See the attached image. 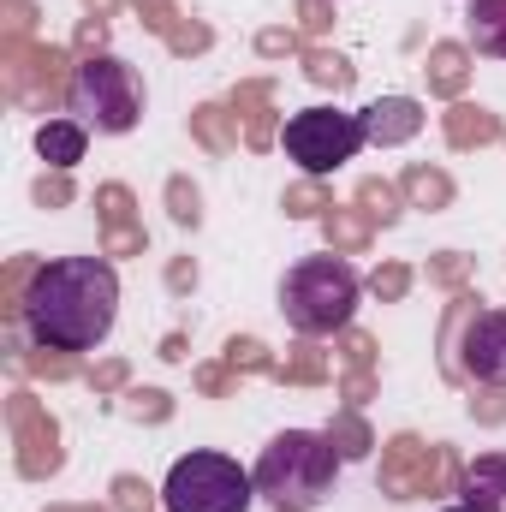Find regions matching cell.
<instances>
[{"label":"cell","instance_id":"6da1fadb","mask_svg":"<svg viewBox=\"0 0 506 512\" xmlns=\"http://www.w3.org/2000/svg\"><path fill=\"white\" fill-rule=\"evenodd\" d=\"M24 334L42 352H96L114 322H120V274L108 256H54L36 262L24 304H18Z\"/></svg>","mask_w":506,"mask_h":512},{"label":"cell","instance_id":"f546056e","mask_svg":"<svg viewBox=\"0 0 506 512\" xmlns=\"http://www.w3.org/2000/svg\"><path fill=\"white\" fill-rule=\"evenodd\" d=\"M30 197H36V203H42V209H66V203H72V179H66V173H54V179H48V173H42V179H36V191H30Z\"/></svg>","mask_w":506,"mask_h":512},{"label":"cell","instance_id":"d6986e66","mask_svg":"<svg viewBox=\"0 0 506 512\" xmlns=\"http://www.w3.org/2000/svg\"><path fill=\"white\" fill-rule=\"evenodd\" d=\"M280 209H286L292 221H316V215H328V209H334V197H328L316 179H304V185H292V191L280 197Z\"/></svg>","mask_w":506,"mask_h":512},{"label":"cell","instance_id":"e0dca14e","mask_svg":"<svg viewBox=\"0 0 506 512\" xmlns=\"http://www.w3.org/2000/svg\"><path fill=\"white\" fill-rule=\"evenodd\" d=\"M322 227H328L334 251H364V245H370V227H376V221H370L364 209H358V215H352V209H328V215H322Z\"/></svg>","mask_w":506,"mask_h":512},{"label":"cell","instance_id":"d6a6232c","mask_svg":"<svg viewBox=\"0 0 506 512\" xmlns=\"http://www.w3.org/2000/svg\"><path fill=\"white\" fill-rule=\"evenodd\" d=\"M78 48H84V60H90V54H108V24H102V18H84Z\"/></svg>","mask_w":506,"mask_h":512},{"label":"cell","instance_id":"30bf717a","mask_svg":"<svg viewBox=\"0 0 506 512\" xmlns=\"http://www.w3.org/2000/svg\"><path fill=\"white\" fill-rule=\"evenodd\" d=\"M459 495L477 512H506V453H477L459 477Z\"/></svg>","mask_w":506,"mask_h":512},{"label":"cell","instance_id":"9a60e30c","mask_svg":"<svg viewBox=\"0 0 506 512\" xmlns=\"http://www.w3.org/2000/svg\"><path fill=\"white\" fill-rule=\"evenodd\" d=\"M423 72H429V90H435V96H459L465 78H471V48H465V42H435Z\"/></svg>","mask_w":506,"mask_h":512},{"label":"cell","instance_id":"277c9868","mask_svg":"<svg viewBox=\"0 0 506 512\" xmlns=\"http://www.w3.org/2000/svg\"><path fill=\"white\" fill-rule=\"evenodd\" d=\"M143 102H149L143 72H137L131 60H120V54H90V60L72 66V96H66V108H72L90 131H102V137L137 131Z\"/></svg>","mask_w":506,"mask_h":512},{"label":"cell","instance_id":"8fae6325","mask_svg":"<svg viewBox=\"0 0 506 512\" xmlns=\"http://www.w3.org/2000/svg\"><path fill=\"white\" fill-rule=\"evenodd\" d=\"M84 143H90V126L84 120H48V126H36V155L54 173H72L84 161Z\"/></svg>","mask_w":506,"mask_h":512},{"label":"cell","instance_id":"7a4b0ae2","mask_svg":"<svg viewBox=\"0 0 506 512\" xmlns=\"http://www.w3.org/2000/svg\"><path fill=\"white\" fill-rule=\"evenodd\" d=\"M340 465H346V453L334 447L328 429H280L262 447L251 477H256V495L274 512H316L334 495Z\"/></svg>","mask_w":506,"mask_h":512},{"label":"cell","instance_id":"ac0fdd59","mask_svg":"<svg viewBox=\"0 0 506 512\" xmlns=\"http://www.w3.org/2000/svg\"><path fill=\"white\" fill-rule=\"evenodd\" d=\"M304 78H310V84H334V90H346V84H352L358 72H352V60H346V54L310 48V54H304Z\"/></svg>","mask_w":506,"mask_h":512},{"label":"cell","instance_id":"52a82bcc","mask_svg":"<svg viewBox=\"0 0 506 512\" xmlns=\"http://www.w3.org/2000/svg\"><path fill=\"white\" fill-rule=\"evenodd\" d=\"M280 143H286V155L310 173V179H322V173H340L364 143H370V131H364V114H340V108H298L286 131H280Z\"/></svg>","mask_w":506,"mask_h":512},{"label":"cell","instance_id":"ffe728a7","mask_svg":"<svg viewBox=\"0 0 506 512\" xmlns=\"http://www.w3.org/2000/svg\"><path fill=\"white\" fill-rule=\"evenodd\" d=\"M167 215H173L179 227H197V221H203V191H197L191 179H167Z\"/></svg>","mask_w":506,"mask_h":512},{"label":"cell","instance_id":"1f68e13d","mask_svg":"<svg viewBox=\"0 0 506 512\" xmlns=\"http://www.w3.org/2000/svg\"><path fill=\"white\" fill-rule=\"evenodd\" d=\"M471 417H483V423H506V399H501V387L477 393V399H471Z\"/></svg>","mask_w":506,"mask_h":512},{"label":"cell","instance_id":"b9f144b4","mask_svg":"<svg viewBox=\"0 0 506 512\" xmlns=\"http://www.w3.org/2000/svg\"><path fill=\"white\" fill-rule=\"evenodd\" d=\"M84 6H96V18H108V12H114L120 0H84Z\"/></svg>","mask_w":506,"mask_h":512},{"label":"cell","instance_id":"d590c367","mask_svg":"<svg viewBox=\"0 0 506 512\" xmlns=\"http://www.w3.org/2000/svg\"><path fill=\"white\" fill-rule=\"evenodd\" d=\"M167 42H173V54H191V48H209V30H203V24H191V30H173Z\"/></svg>","mask_w":506,"mask_h":512},{"label":"cell","instance_id":"83f0119b","mask_svg":"<svg viewBox=\"0 0 506 512\" xmlns=\"http://www.w3.org/2000/svg\"><path fill=\"white\" fill-rule=\"evenodd\" d=\"M465 280H471V256L441 251L435 262H429V286H465Z\"/></svg>","mask_w":506,"mask_h":512},{"label":"cell","instance_id":"5b68a950","mask_svg":"<svg viewBox=\"0 0 506 512\" xmlns=\"http://www.w3.org/2000/svg\"><path fill=\"white\" fill-rule=\"evenodd\" d=\"M483 298L459 292L441 322V370L447 382L506 387V310H477Z\"/></svg>","mask_w":506,"mask_h":512},{"label":"cell","instance_id":"ee69618b","mask_svg":"<svg viewBox=\"0 0 506 512\" xmlns=\"http://www.w3.org/2000/svg\"><path fill=\"white\" fill-rule=\"evenodd\" d=\"M54 512H96V507H54Z\"/></svg>","mask_w":506,"mask_h":512},{"label":"cell","instance_id":"3957f363","mask_svg":"<svg viewBox=\"0 0 506 512\" xmlns=\"http://www.w3.org/2000/svg\"><path fill=\"white\" fill-rule=\"evenodd\" d=\"M358 298H364V280L352 262L340 256H304L286 268L280 280V316L292 334L304 340H328V334H346L352 316H358Z\"/></svg>","mask_w":506,"mask_h":512},{"label":"cell","instance_id":"603a6c76","mask_svg":"<svg viewBox=\"0 0 506 512\" xmlns=\"http://www.w3.org/2000/svg\"><path fill=\"white\" fill-rule=\"evenodd\" d=\"M274 376H286V382H322V376H328V358L304 340V346H292V358H286Z\"/></svg>","mask_w":506,"mask_h":512},{"label":"cell","instance_id":"2e32d148","mask_svg":"<svg viewBox=\"0 0 506 512\" xmlns=\"http://www.w3.org/2000/svg\"><path fill=\"white\" fill-rule=\"evenodd\" d=\"M358 209H364L376 227H399V215H405V191H399L393 179H364V185H358Z\"/></svg>","mask_w":506,"mask_h":512},{"label":"cell","instance_id":"836d02e7","mask_svg":"<svg viewBox=\"0 0 506 512\" xmlns=\"http://www.w3.org/2000/svg\"><path fill=\"white\" fill-rule=\"evenodd\" d=\"M346 358H352V370H370V364H376V340L346 328Z\"/></svg>","mask_w":506,"mask_h":512},{"label":"cell","instance_id":"d4e9b609","mask_svg":"<svg viewBox=\"0 0 506 512\" xmlns=\"http://www.w3.org/2000/svg\"><path fill=\"white\" fill-rule=\"evenodd\" d=\"M114 507H120V512H149V507H155V489H149L143 477L120 471V477H114Z\"/></svg>","mask_w":506,"mask_h":512},{"label":"cell","instance_id":"4fadbf2b","mask_svg":"<svg viewBox=\"0 0 506 512\" xmlns=\"http://www.w3.org/2000/svg\"><path fill=\"white\" fill-rule=\"evenodd\" d=\"M399 191H405V209H429V215H435V209H447V203L459 197V185H453L441 167H423V161L399 173Z\"/></svg>","mask_w":506,"mask_h":512},{"label":"cell","instance_id":"7bdbcfd3","mask_svg":"<svg viewBox=\"0 0 506 512\" xmlns=\"http://www.w3.org/2000/svg\"><path fill=\"white\" fill-rule=\"evenodd\" d=\"M441 512H477V507H471V501H459V507H441Z\"/></svg>","mask_w":506,"mask_h":512},{"label":"cell","instance_id":"484cf974","mask_svg":"<svg viewBox=\"0 0 506 512\" xmlns=\"http://www.w3.org/2000/svg\"><path fill=\"white\" fill-rule=\"evenodd\" d=\"M96 203H102L108 233H126V227H131V191H126V185H102V191H96Z\"/></svg>","mask_w":506,"mask_h":512},{"label":"cell","instance_id":"60d3db41","mask_svg":"<svg viewBox=\"0 0 506 512\" xmlns=\"http://www.w3.org/2000/svg\"><path fill=\"white\" fill-rule=\"evenodd\" d=\"M161 358H167V364H179V358H185V334H167V346H161Z\"/></svg>","mask_w":506,"mask_h":512},{"label":"cell","instance_id":"74e56055","mask_svg":"<svg viewBox=\"0 0 506 512\" xmlns=\"http://www.w3.org/2000/svg\"><path fill=\"white\" fill-rule=\"evenodd\" d=\"M137 6H149V24L173 36V0H137Z\"/></svg>","mask_w":506,"mask_h":512},{"label":"cell","instance_id":"44dd1931","mask_svg":"<svg viewBox=\"0 0 506 512\" xmlns=\"http://www.w3.org/2000/svg\"><path fill=\"white\" fill-rule=\"evenodd\" d=\"M328 435H334V447H340V453H346V459H364V453H370V447H376V441H370V429H364V417H358V411H346V417H334V423H328Z\"/></svg>","mask_w":506,"mask_h":512},{"label":"cell","instance_id":"cb8c5ba5","mask_svg":"<svg viewBox=\"0 0 506 512\" xmlns=\"http://www.w3.org/2000/svg\"><path fill=\"white\" fill-rule=\"evenodd\" d=\"M370 292H376L381 304H399V298L411 292V268H405V262H381L376 274H370Z\"/></svg>","mask_w":506,"mask_h":512},{"label":"cell","instance_id":"7c38bea8","mask_svg":"<svg viewBox=\"0 0 506 512\" xmlns=\"http://www.w3.org/2000/svg\"><path fill=\"white\" fill-rule=\"evenodd\" d=\"M441 131H447V143H453V149H477V143H495V137H506L501 120H495L483 102H459L453 114H441Z\"/></svg>","mask_w":506,"mask_h":512},{"label":"cell","instance_id":"e575fe53","mask_svg":"<svg viewBox=\"0 0 506 512\" xmlns=\"http://www.w3.org/2000/svg\"><path fill=\"white\" fill-rule=\"evenodd\" d=\"M167 286H173V292H191V286H197V262H191V256H173Z\"/></svg>","mask_w":506,"mask_h":512},{"label":"cell","instance_id":"4316f807","mask_svg":"<svg viewBox=\"0 0 506 512\" xmlns=\"http://www.w3.org/2000/svg\"><path fill=\"white\" fill-rule=\"evenodd\" d=\"M131 405V417H149V423H167V417H173V399H167V393H161V387H131L126 393Z\"/></svg>","mask_w":506,"mask_h":512},{"label":"cell","instance_id":"ab89813d","mask_svg":"<svg viewBox=\"0 0 506 512\" xmlns=\"http://www.w3.org/2000/svg\"><path fill=\"white\" fill-rule=\"evenodd\" d=\"M90 382H96V387H120V382H126V364H120V358H114V364H102V370H96V376H90Z\"/></svg>","mask_w":506,"mask_h":512},{"label":"cell","instance_id":"5bb4252c","mask_svg":"<svg viewBox=\"0 0 506 512\" xmlns=\"http://www.w3.org/2000/svg\"><path fill=\"white\" fill-rule=\"evenodd\" d=\"M465 30H471V48L477 54L506 60V0H471L465 6Z\"/></svg>","mask_w":506,"mask_h":512},{"label":"cell","instance_id":"9c48e42d","mask_svg":"<svg viewBox=\"0 0 506 512\" xmlns=\"http://www.w3.org/2000/svg\"><path fill=\"white\" fill-rule=\"evenodd\" d=\"M364 131H370V143L393 149V143H405V137L423 131V102H411V96H381V102L364 108Z\"/></svg>","mask_w":506,"mask_h":512},{"label":"cell","instance_id":"7402d4cb","mask_svg":"<svg viewBox=\"0 0 506 512\" xmlns=\"http://www.w3.org/2000/svg\"><path fill=\"white\" fill-rule=\"evenodd\" d=\"M227 120H233L227 108H215V102H203V108L191 114V131H197V137H203V143H209L215 155H227V149H233V137H227Z\"/></svg>","mask_w":506,"mask_h":512},{"label":"cell","instance_id":"f1b7e54d","mask_svg":"<svg viewBox=\"0 0 506 512\" xmlns=\"http://www.w3.org/2000/svg\"><path fill=\"white\" fill-rule=\"evenodd\" d=\"M227 364H233V370H280V364L262 352V340H227Z\"/></svg>","mask_w":506,"mask_h":512},{"label":"cell","instance_id":"f35d334b","mask_svg":"<svg viewBox=\"0 0 506 512\" xmlns=\"http://www.w3.org/2000/svg\"><path fill=\"white\" fill-rule=\"evenodd\" d=\"M203 393H233V370H203Z\"/></svg>","mask_w":506,"mask_h":512},{"label":"cell","instance_id":"8d00e7d4","mask_svg":"<svg viewBox=\"0 0 506 512\" xmlns=\"http://www.w3.org/2000/svg\"><path fill=\"white\" fill-rule=\"evenodd\" d=\"M298 18L304 30H328V0H298Z\"/></svg>","mask_w":506,"mask_h":512},{"label":"cell","instance_id":"4dcf8cb0","mask_svg":"<svg viewBox=\"0 0 506 512\" xmlns=\"http://www.w3.org/2000/svg\"><path fill=\"white\" fill-rule=\"evenodd\" d=\"M256 54H262V60H292V54H298V36H292V30H262V36H256Z\"/></svg>","mask_w":506,"mask_h":512},{"label":"cell","instance_id":"ba28073f","mask_svg":"<svg viewBox=\"0 0 506 512\" xmlns=\"http://www.w3.org/2000/svg\"><path fill=\"white\" fill-rule=\"evenodd\" d=\"M441 465H447V447H423L417 435H393V441H387V453H381V489H387L393 501L435 495Z\"/></svg>","mask_w":506,"mask_h":512},{"label":"cell","instance_id":"8992f818","mask_svg":"<svg viewBox=\"0 0 506 512\" xmlns=\"http://www.w3.org/2000/svg\"><path fill=\"white\" fill-rule=\"evenodd\" d=\"M256 501V477L227 459V453H185L167 483H161V507L167 512H251Z\"/></svg>","mask_w":506,"mask_h":512}]
</instances>
